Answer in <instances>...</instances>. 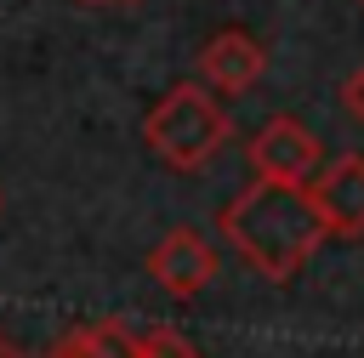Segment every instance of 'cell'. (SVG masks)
Returning <instances> with one entry per match:
<instances>
[{
    "label": "cell",
    "mask_w": 364,
    "mask_h": 358,
    "mask_svg": "<svg viewBox=\"0 0 364 358\" xmlns=\"http://www.w3.org/2000/svg\"><path fill=\"white\" fill-rule=\"evenodd\" d=\"M222 239L267 278V284H284L296 278L313 250L330 239V222L313 199V182H250L245 193L228 199L222 210Z\"/></svg>",
    "instance_id": "6da1fadb"
},
{
    "label": "cell",
    "mask_w": 364,
    "mask_h": 358,
    "mask_svg": "<svg viewBox=\"0 0 364 358\" xmlns=\"http://www.w3.org/2000/svg\"><path fill=\"white\" fill-rule=\"evenodd\" d=\"M228 136H233L228 108H222L205 85H193V80L171 85V91L148 108V119H142V142H148L165 165H176V170H205V165L222 153Z\"/></svg>",
    "instance_id": "7a4b0ae2"
},
{
    "label": "cell",
    "mask_w": 364,
    "mask_h": 358,
    "mask_svg": "<svg viewBox=\"0 0 364 358\" xmlns=\"http://www.w3.org/2000/svg\"><path fill=\"white\" fill-rule=\"evenodd\" d=\"M250 170H256L262 182H313V176L324 170V148H318V136H313L301 119L273 114V119L250 136Z\"/></svg>",
    "instance_id": "3957f363"
},
{
    "label": "cell",
    "mask_w": 364,
    "mask_h": 358,
    "mask_svg": "<svg viewBox=\"0 0 364 358\" xmlns=\"http://www.w3.org/2000/svg\"><path fill=\"white\" fill-rule=\"evenodd\" d=\"M148 278H154L165 295L188 301V295H199V290L216 278V250L205 244V233H193V227H171V233L148 250Z\"/></svg>",
    "instance_id": "277c9868"
},
{
    "label": "cell",
    "mask_w": 364,
    "mask_h": 358,
    "mask_svg": "<svg viewBox=\"0 0 364 358\" xmlns=\"http://www.w3.org/2000/svg\"><path fill=\"white\" fill-rule=\"evenodd\" d=\"M313 199L330 222L336 239H358L364 233V153H341L313 176Z\"/></svg>",
    "instance_id": "5b68a950"
},
{
    "label": "cell",
    "mask_w": 364,
    "mask_h": 358,
    "mask_svg": "<svg viewBox=\"0 0 364 358\" xmlns=\"http://www.w3.org/2000/svg\"><path fill=\"white\" fill-rule=\"evenodd\" d=\"M262 68H267V51L245 28H222L199 45V74L210 91H250L262 80Z\"/></svg>",
    "instance_id": "8992f818"
},
{
    "label": "cell",
    "mask_w": 364,
    "mask_h": 358,
    "mask_svg": "<svg viewBox=\"0 0 364 358\" xmlns=\"http://www.w3.org/2000/svg\"><path fill=\"white\" fill-rule=\"evenodd\" d=\"M46 358H142V347H136V335L125 324L102 318V324H80V330L57 335Z\"/></svg>",
    "instance_id": "52a82bcc"
},
{
    "label": "cell",
    "mask_w": 364,
    "mask_h": 358,
    "mask_svg": "<svg viewBox=\"0 0 364 358\" xmlns=\"http://www.w3.org/2000/svg\"><path fill=\"white\" fill-rule=\"evenodd\" d=\"M136 347H142V358H193V347H188V335H176V330H142L136 335Z\"/></svg>",
    "instance_id": "ba28073f"
},
{
    "label": "cell",
    "mask_w": 364,
    "mask_h": 358,
    "mask_svg": "<svg viewBox=\"0 0 364 358\" xmlns=\"http://www.w3.org/2000/svg\"><path fill=\"white\" fill-rule=\"evenodd\" d=\"M341 97H347V108H353V114L364 119V68H358V74L347 80V91H341Z\"/></svg>",
    "instance_id": "9c48e42d"
},
{
    "label": "cell",
    "mask_w": 364,
    "mask_h": 358,
    "mask_svg": "<svg viewBox=\"0 0 364 358\" xmlns=\"http://www.w3.org/2000/svg\"><path fill=\"white\" fill-rule=\"evenodd\" d=\"M0 358H23V347H17V341H11L6 330H0Z\"/></svg>",
    "instance_id": "30bf717a"
},
{
    "label": "cell",
    "mask_w": 364,
    "mask_h": 358,
    "mask_svg": "<svg viewBox=\"0 0 364 358\" xmlns=\"http://www.w3.org/2000/svg\"><path fill=\"white\" fill-rule=\"evenodd\" d=\"M80 6H136V0H80Z\"/></svg>",
    "instance_id": "8fae6325"
},
{
    "label": "cell",
    "mask_w": 364,
    "mask_h": 358,
    "mask_svg": "<svg viewBox=\"0 0 364 358\" xmlns=\"http://www.w3.org/2000/svg\"><path fill=\"white\" fill-rule=\"evenodd\" d=\"M358 6H364V0H358Z\"/></svg>",
    "instance_id": "7c38bea8"
}]
</instances>
